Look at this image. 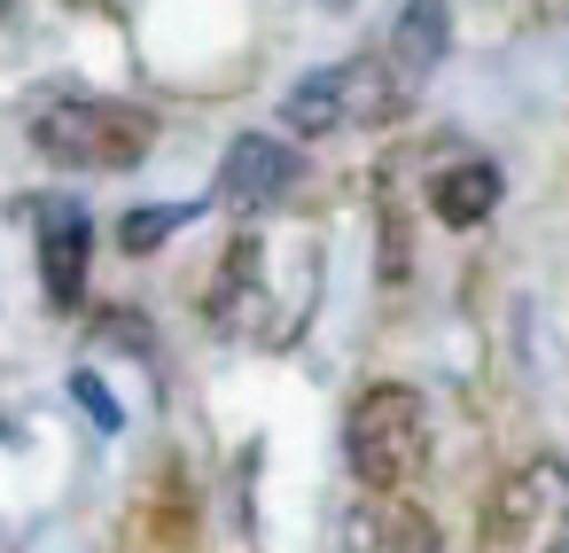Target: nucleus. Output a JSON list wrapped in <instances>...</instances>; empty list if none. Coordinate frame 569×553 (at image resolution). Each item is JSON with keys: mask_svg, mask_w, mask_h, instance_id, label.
Here are the masks:
<instances>
[{"mask_svg": "<svg viewBox=\"0 0 569 553\" xmlns=\"http://www.w3.org/2000/svg\"><path fill=\"white\" fill-rule=\"evenodd\" d=\"M9 9H17V0H0V17H9Z\"/></svg>", "mask_w": 569, "mask_h": 553, "instance_id": "ddd939ff", "label": "nucleus"}, {"mask_svg": "<svg viewBox=\"0 0 569 553\" xmlns=\"http://www.w3.org/2000/svg\"><path fill=\"white\" fill-rule=\"evenodd\" d=\"M297 180H305L297 149H281V141H266V133H242V141L227 149L219 180H211V203H227V211H273Z\"/></svg>", "mask_w": 569, "mask_h": 553, "instance_id": "0eeeda50", "label": "nucleus"}, {"mask_svg": "<svg viewBox=\"0 0 569 553\" xmlns=\"http://www.w3.org/2000/svg\"><path fill=\"white\" fill-rule=\"evenodd\" d=\"M476 553H569V460H515L483 491Z\"/></svg>", "mask_w": 569, "mask_h": 553, "instance_id": "7ed1b4c3", "label": "nucleus"}, {"mask_svg": "<svg viewBox=\"0 0 569 553\" xmlns=\"http://www.w3.org/2000/svg\"><path fill=\"white\" fill-rule=\"evenodd\" d=\"M343 553H445V537L406 491H367L343 514Z\"/></svg>", "mask_w": 569, "mask_h": 553, "instance_id": "6e6552de", "label": "nucleus"}, {"mask_svg": "<svg viewBox=\"0 0 569 553\" xmlns=\"http://www.w3.org/2000/svg\"><path fill=\"white\" fill-rule=\"evenodd\" d=\"M413 110V94L382 71V56H351V63H320L281 94V125L320 141V133H359V125H398Z\"/></svg>", "mask_w": 569, "mask_h": 553, "instance_id": "20e7f679", "label": "nucleus"}, {"mask_svg": "<svg viewBox=\"0 0 569 553\" xmlns=\"http://www.w3.org/2000/svg\"><path fill=\"white\" fill-rule=\"evenodd\" d=\"M203 312H211V328H219V335H234V343H258V335H266L273 296H266V242H258V234L227 242V258H219V281H211Z\"/></svg>", "mask_w": 569, "mask_h": 553, "instance_id": "423d86ee", "label": "nucleus"}, {"mask_svg": "<svg viewBox=\"0 0 569 553\" xmlns=\"http://www.w3.org/2000/svg\"><path fill=\"white\" fill-rule=\"evenodd\" d=\"M24 219H32V234H40V281H48V304L71 312V304L87 296L94 219H87V203H71V195H32Z\"/></svg>", "mask_w": 569, "mask_h": 553, "instance_id": "39448f33", "label": "nucleus"}, {"mask_svg": "<svg viewBox=\"0 0 569 553\" xmlns=\"http://www.w3.org/2000/svg\"><path fill=\"white\" fill-rule=\"evenodd\" d=\"M445 48H452V17H445V0H406L398 24H390V40H382L375 56H382V71L421 102V87H429V71L445 63Z\"/></svg>", "mask_w": 569, "mask_h": 553, "instance_id": "1a4fd4ad", "label": "nucleus"}, {"mask_svg": "<svg viewBox=\"0 0 569 553\" xmlns=\"http://www.w3.org/2000/svg\"><path fill=\"white\" fill-rule=\"evenodd\" d=\"M196 219V203H149V211H126V227H118V242L141 258V250H157L172 227H188Z\"/></svg>", "mask_w": 569, "mask_h": 553, "instance_id": "9b49d317", "label": "nucleus"}, {"mask_svg": "<svg viewBox=\"0 0 569 553\" xmlns=\"http://www.w3.org/2000/svg\"><path fill=\"white\" fill-rule=\"evenodd\" d=\"M32 149L63 172H133L157 157V110L110 94H63L32 110Z\"/></svg>", "mask_w": 569, "mask_h": 553, "instance_id": "f257e3e1", "label": "nucleus"}, {"mask_svg": "<svg viewBox=\"0 0 569 553\" xmlns=\"http://www.w3.org/2000/svg\"><path fill=\"white\" fill-rule=\"evenodd\" d=\"M499 164H452V172H437V188H429V211L445 219V227H483L491 211H499Z\"/></svg>", "mask_w": 569, "mask_h": 553, "instance_id": "9d476101", "label": "nucleus"}, {"mask_svg": "<svg viewBox=\"0 0 569 553\" xmlns=\"http://www.w3.org/2000/svg\"><path fill=\"white\" fill-rule=\"evenodd\" d=\"M343 452L367 491H413L429 467V405L413 382H367L343 413Z\"/></svg>", "mask_w": 569, "mask_h": 553, "instance_id": "f03ea898", "label": "nucleus"}, {"mask_svg": "<svg viewBox=\"0 0 569 553\" xmlns=\"http://www.w3.org/2000/svg\"><path fill=\"white\" fill-rule=\"evenodd\" d=\"M71 398H87V413H94V421H102V429H118V421H126V413H118V405H110V390H102V382H94V374H71Z\"/></svg>", "mask_w": 569, "mask_h": 553, "instance_id": "f8f14e48", "label": "nucleus"}]
</instances>
